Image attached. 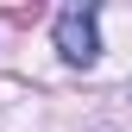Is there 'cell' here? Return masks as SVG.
Wrapping results in <instances>:
<instances>
[{
	"mask_svg": "<svg viewBox=\"0 0 132 132\" xmlns=\"http://www.w3.org/2000/svg\"><path fill=\"white\" fill-rule=\"evenodd\" d=\"M57 51L88 69V63L101 57V13L94 6H63L57 13Z\"/></svg>",
	"mask_w": 132,
	"mask_h": 132,
	"instance_id": "6da1fadb",
	"label": "cell"
}]
</instances>
